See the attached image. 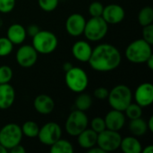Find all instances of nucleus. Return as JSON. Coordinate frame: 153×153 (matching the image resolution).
Listing matches in <instances>:
<instances>
[{
	"label": "nucleus",
	"instance_id": "obj_15",
	"mask_svg": "<svg viewBox=\"0 0 153 153\" xmlns=\"http://www.w3.org/2000/svg\"><path fill=\"white\" fill-rule=\"evenodd\" d=\"M106 128L112 131H120L126 124V116L123 111L112 109L104 117Z\"/></svg>",
	"mask_w": 153,
	"mask_h": 153
},
{
	"label": "nucleus",
	"instance_id": "obj_9",
	"mask_svg": "<svg viewBox=\"0 0 153 153\" xmlns=\"http://www.w3.org/2000/svg\"><path fill=\"white\" fill-rule=\"evenodd\" d=\"M121 140L122 136L117 131L105 129L98 134L97 145L105 152H111L119 149Z\"/></svg>",
	"mask_w": 153,
	"mask_h": 153
},
{
	"label": "nucleus",
	"instance_id": "obj_2",
	"mask_svg": "<svg viewBox=\"0 0 153 153\" xmlns=\"http://www.w3.org/2000/svg\"><path fill=\"white\" fill-rule=\"evenodd\" d=\"M152 46L143 39H135L127 46L126 57L133 64H145L147 59L153 55Z\"/></svg>",
	"mask_w": 153,
	"mask_h": 153
},
{
	"label": "nucleus",
	"instance_id": "obj_35",
	"mask_svg": "<svg viewBox=\"0 0 153 153\" xmlns=\"http://www.w3.org/2000/svg\"><path fill=\"white\" fill-rule=\"evenodd\" d=\"M108 92H109V91L107 88H105V87H99V88H97L94 91L93 95H94V97L96 99L103 100H107L108 99Z\"/></svg>",
	"mask_w": 153,
	"mask_h": 153
},
{
	"label": "nucleus",
	"instance_id": "obj_16",
	"mask_svg": "<svg viewBox=\"0 0 153 153\" xmlns=\"http://www.w3.org/2000/svg\"><path fill=\"white\" fill-rule=\"evenodd\" d=\"M92 48L88 41L78 40L72 47V54L74 57L82 63H87L91 56Z\"/></svg>",
	"mask_w": 153,
	"mask_h": 153
},
{
	"label": "nucleus",
	"instance_id": "obj_11",
	"mask_svg": "<svg viewBox=\"0 0 153 153\" xmlns=\"http://www.w3.org/2000/svg\"><path fill=\"white\" fill-rule=\"evenodd\" d=\"M38 56L39 54L32 45H22L18 48L15 58L21 67L30 68L37 63Z\"/></svg>",
	"mask_w": 153,
	"mask_h": 153
},
{
	"label": "nucleus",
	"instance_id": "obj_41",
	"mask_svg": "<svg viewBox=\"0 0 153 153\" xmlns=\"http://www.w3.org/2000/svg\"><path fill=\"white\" fill-rule=\"evenodd\" d=\"M74 65L71 64V63H69V62H66V63H65L64 64V65H63V68H64V70H65V72H67L68 70H70L72 67H73Z\"/></svg>",
	"mask_w": 153,
	"mask_h": 153
},
{
	"label": "nucleus",
	"instance_id": "obj_40",
	"mask_svg": "<svg viewBox=\"0 0 153 153\" xmlns=\"http://www.w3.org/2000/svg\"><path fill=\"white\" fill-rule=\"evenodd\" d=\"M147 127H148V131L153 133V117H151L149 121L147 122Z\"/></svg>",
	"mask_w": 153,
	"mask_h": 153
},
{
	"label": "nucleus",
	"instance_id": "obj_27",
	"mask_svg": "<svg viewBox=\"0 0 153 153\" xmlns=\"http://www.w3.org/2000/svg\"><path fill=\"white\" fill-rule=\"evenodd\" d=\"M126 113V117L129 118L130 120L132 119H136L139 117H142L143 116V108L139 106L137 103H130L128 107L126 108L124 111Z\"/></svg>",
	"mask_w": 153,
	"mask_h": 153
},
{
	"label": "nucleus",
	"instance_id": "obj_12",
	"mask_svg": "<svg viewBox=\"0 0 153 153\" xmlns=\"http://www.w3.org/2000/svg\"><path fill=\"white\" fill-rule=\"evenodd\" d=\"M86 20L81 13H74L70 14L65 21V30L72 37H79L83 34Z\"/></svg>",
	"mask_w": 153,
	"mask_h": 153
},
{
	"label": "nucleus",
	"instance_id": "obj_22",
	"mask_svg": "<svg viewBox=\"0 0 153 153\" xmlns=\"http://www.w3.org/2000/svg\"><path fill=\"white\" fill-rule=\"evenodd\" d=\"M129 131L134 136H143L148 131L147 122H145L142 117L132 119L129 123Z\"/></svg>",
	"mask_w": 153,
	"mask_h": 153
},
{
	"label": "nucleus",
	"instance_id": "obj_30",
	"mask_svg": "<svg viewBox=\"0 0 153 153\" xmlns=\"http://www.w3.org/2000/svg\"><path fill=\"white\" fill-rule=\"evenodd\" d=\"M38 4L42 11L50 13L56 9L59 0H38Z\"/></svg>",
	"mask_w": 153,
	"mask_h": 153
},
{
	"label": "nucleus",
	"instance_id": "obj_21",
	"mask_svg": "<svg viewBox=\"0 0 153 153\" xmlns=\"http://www.w3.org/2000/svg\"><path fill=\"white\" fill-rule=\"evenodd\" d=\"M119 148L125 153H141L143 150L142 143L134 136L122 138Z\"/></svg>",
	"mask_w": 153,
	"mask_h": 153
},
{
	"label": "nucleus",
	"instance_id": "obj_38",
	"mask_svg": "<svg viewBox=\"0 0 153 153\" xmlns=\"http://www.w3.org/2000/svg\"><path fill=\"white\" fill-rule=\"evenodd\" d=\"M87 151H88V153H106L102 149H100L98 145L97 146L95 145V146L88 149Z\"/></svg>",
	"mask_w": 153,
	"mask_h": 153
},
{
	"label": "nucleus",
	"instance_id": "obj_29",
	"mask_svg": "<svg viewBox=\"0 0 153 153\" xmlns=\"http://www.w3.org/2000/svg\"><path fill=\"white\" fill-rule=\"evenodd\" d=\"M13 75V72L9 65H3L0 66V84L10 83Z\"/></svg>",
	"mask_w": 153,
	"mask_h": 153
},
{
	"label": "nucleus",
	"instance_id": "obj_26",
	"mask_svg": "<svg viewBox=\"0 0 153 153\" xmlns=\"http://www.w3.org/2000/svg\"><path fill=\"white\" fill-rule=\"evenodd\" d=\"M21 129L24 136L28 138H35L38 136L39 126L36 122L30 120V121H26L25 123H23V125L21 126Z\"/></svg>",
	"mask_w": 153,
	"mask_h": 153
},
{
	"label": "nucleus",
	"instance_id": "obj_8",
	"mask_svg": "<svg viewBox=\"0 0 153 153\" xmlns=\"http://www.w3.org/2000/svg\"><path fill=\"white\" fill-rule=\"evenodd\" d=\"M89 119L84 111L76 109L72 111L65 125L66 133L71 136H77L88 127Z\"/></svg>",
	"mask_w": 153,
	"mask_h": 153
},
{
	"label": "nucleus",
	"instance_id": "obj_28",
	"mask_svg": "<svg viewBox=\"0 0 153 153\" xmlns=\"http://www.w3.org/2000/svg\"><path fill=\"white\" fill-rule=\"evenodd\" d=\"M13 49V44L6 37H0V56L4 57L9 56Z\"/></svg>",
	"mask_w": 153,
	"mask_h": 153
},
{
	"label": "nucleus",
	"instance_id": "obj_25",
	"mask_svg": "<svg viewBox=\"0 0 153 153\" xmlns=\"http://www.w3.org/2000/svg\"><path fill=\"white\" fill-rule=\"evenodd\" d=\"M138 22L143 27L153 22V8L152 6L143 7L138 13Z\"/></svg>",
	"mask_w": 153,
	"mask_h": 153
},
{
	"label": "nucleus",
	"instance_id": "obj_19",
	"mask_svg": "<svg viewBox=\"0 0 153 153\" xmlns=\"http://www.w3.org/2000/svg\"><path fill=\"white\" fill-rule=\"evenodd\" d=\"M26 29L20 23H13L10 25L6 31V38L13 45H21L26 39Z\"/></svg>",
	"mask_w": 153,
	"mask_h": 153
},
{
	"label": "nucleus",
	"instance_id": "obj_42",
	"mask_svg": "<svg viewBox=\"0 0 153 153\" xmlns=\"http://www.w3.org/2000/svg\"><path fill=\"white\" fill-rule=\"evenodd\" d=\"M143 153H152L153 152V146L152 145H148L144 150H142Z\"/></svg>",
	"mask_w": 153,
	"mask_h": 153
},
{
	"label": "nucleus",
	"instance_id": "obj_32",
	"mask_svg": "<svg viewBox=\"0 0 153 153\" xmlns=\"http://www.w3.org/2000/svg\"><path fill=\"white\" fill-rule=\"evenodd\" d=\"M91 128L96 132L97 134H100V132L104 131L106 128V124H105V120L104 118L100 117H94L91 122Z\"/></svg>",
	"mask_w": 153,
	"mask_h": 153
},
{
	"label": "nucleus",
	"instance_id": "obj_3",
	"mask_svg": "<svg viewBox=\"0 0 153 153\" xmlns=\"http://www.w3.org/2000/svg\"><path fill=\"white\" fill-rule=\"evenodd\" d=\"M109 106L112 109L125 111L133 100V93L131 89L125 84L115 86L108 92V99Z\"/></svg>",
	"mask_w": 153,
	"mask_h": 153
},
{
	"label": "nucleus",
	"instance_id": "obj_23",
	"mask_svg": "<svg viewBox=\"0 0 153 153\" xmlns=\"http://www.w3.org/2000/svg\"><path fill=\"white\" fill-rule=\"evenodd\" d=\"M50 152L72 153L74 152V146L69 141L60 138L50 146Z\"/></svg>",
	"mask_w": 153,
	"mask_h": 153
},
{
	"label": "nucleus",
	"instance_id": "obj_13",
	"mask_svg": "<svg viewBox=\"0 0 153 153\" xmlns=\"http://www.w3.org/2000/svg\"><path fill=\"white\" fill-rule=\"evenodd\" d=\"M101 16L108 25H115L124 21L126 17V11L117 4H110L104 6Z\"/></svg>",
	"mask_w": 153,
	"mask_h": 153
},
{
	"label": "nucleus",
	"instance_id": "obj_5",
	"mask_svg": "<svg viewBox=\"0 0 153 153\" xmlns=\"http://www.w3.org/2000/svg\"><path fill=\"white\" fill-rule=\"evenodd\" d=\"M65 81L67 88L75 93L83 92L89 85L88 74L83 69L77 66H73L65 72Z\"/></svg>",
	"mask_w": 153,
	"mask_h": 153
},
{
	"label": "nucleus",
	"instance_id": "obj_36",
	"mask_svg": "<svg viewBox=\"0 0 153 153\" xmlns=\"http://www.w3.org/2000/svg\"><path fill=\"white\" fill-rule=\"evenodd\" d=\"M39 30H40V29H39V27L38 25H36V24H31V25H30V26L26 29V33H27V35H29V36H30V37H33V36H35Z\"/></svg>",
	"mask_w": 153,
	"mask_h": 153
},
{
	"label": "nucleus",
	"instance_id": "obj_24",
	"mask_svg": "<svg viewBox=\"0 0 153 153\" xmlns=\"http://www.w3.org/2000/svg\"><path fill=\"white\" fill-rule=\"evenodd\" d=\"M79 95L77 96L75 100V107L76 109L82 110V111H87L91 108L92 105V98L91 95L87 93H78Z\"/></svg>",
	"mask_w": 153,
	"mask_h": 153
},
{
	"label": "nucleus",
	"instance_id": "obj_34",
	"mask_svg": "<svg viewBox=\"0 0 153 153\" xmlns=\"http://www.w3.org/2000/svg\"><path fill=\"white\" fill-rule=\"evenodd\" d=\"M143 39H144L149 44H153V24L143 26Z\"/></svg>",
	"mask_w": 153,
	"mask_h": 153
},
{
	"label": "nucleus",
	"instance_id": "obj_39",
	"mask_svg": "<svg viewBox=\"0 0 153 153\" xmlns=\"http://www.w3.org/2000/svg\"><path fill=\"white\" fill-rule=\"evenodd\" d=\"M145 64L147 65V66L149 67L150 70H153V55H152V56L147 59V61L145 62Z\"/></svg>",
	"mask_w": 153,
	"mask_h": 153
},
{
	"label": "nucleus",
	"instance_id": "obj_10",
	"mask_svg": "<svg viewBox=\"0 0 153 153\" xmlns=\"http://www.w3.org/2000/svg\"><path fill=\"white\" fill-rule=\"evenodd\" d=\"M62 136V128L56 122H48L39 127L38 138L39 142L47 146H51Z\"/></svg>",
	"mask_w": 153,
	"mask_h": 153
},
{
	"label": "nucleus",
	"instance_id": "obj_17",
	"mask_svg": "<svg viewBox=\"0 0 153 153\" xmlns=\"http://www.w3.org/2000/svg\"><path fill=\"white\" fill-rule=\"evenodd\" d=\"M33 107L38 113L48 115L52 113L55 108V101L48 94H39L34 99Z\"/></svg>",
	"mask_w": 153,
	"mask_h": 153
},
{
	"label": "nucleus",
	"instance_id": "obj_14",
	"mask_svg": "<svg viewBox=\"0 0 153 153\" xmlns=\"http://www.w3.org/2000/svg\"><path fill=\"white\" fill-rule=\"evenodd\" d=\"M135 102L142 108L149 107L153 102V85L151 82L140 84L134 91Z\"/></svg>",
	"mask_w": 153,
	"mask_h": 153
},
{
	"label": "nucleus",
	"instance_id": "obj_31",
	"mask_svg": "<svg viewBox=\"0 0 153 153\" xmlns=\"http://www.w3.org/2000/svg\"><path fill=\"white\" fill-rule=\"evenodd\" d=\"M103 9H104V5L101 2L94 1L92 3H91V4L89 5L88 11L91 17H98V16L102 15Z\"/></svg>",
	"mask_w": 153,
	"mask_h": 153
},
{
	"label": "nucleus",
	"instance_id": "obj_18",
	"mask_svg": "<svg viewBox=\"0 0 153 153\" xmlns=\"http://www.w3.org/2000/svg\"><path fill=\"white\" fill-rule=\"evenodd\" d=\"M15 100V91L10 83L0 84V109L5 110L13 106Z\"/></svg>",
	"mask_w": 153,
	"mask_h": 153
},
{
	"label": "nucleus",
	"instance_id": "obj_1",
	"mask_svg": "<svg viewBox=\"0 0 153 153\" xmlns=\"http://www.w3.org/2000/svg\"><path fill=\"white\" fill-rule=\"evenodd\" d=\"M121 61L122 55L117 48L112 44L103 43L92 48L88 63L94 71L107 73L118 68Z\"/></svg>",
	"mask_w": 153,
	"mask_h": 153
},
{
	"label": "nucleus",
	"instance_id": "obj_6",
	"mask_svg": "<svg viewBox=\"0 0 153 153\" xmlns=\"http://www.w3.org/2000/svg\"><path fill=\"white\" fill-rule=\"evenodd\" d=\"M108 30V24L102 16L91 17L86 21L83 35L89 41L97 42L105 38Z\"/></svg>",
	"mask_w": 153,
	"mask_h": 153
},
{
	"label": "nucleus",
	"instance_id": "obj_37",
	"mask_svg": "<svg viewBox=\"0 0 153 153\" xmlns=\"http://www.w3.org/2000/svg\"><path fill=\"white\" fill-rule=\"evenodd\" d=\"M9 152L11 153H25L26 152V150L24 149L23 146H22L21 144H17L15 145L14 147L11 148L9 150Z\"/></svg>",
	"mask_w": 153,
	"mask_h": 153
},
{
	"label": "nucleus",
	"instance_id": "obj_20",
	"mask_svg": "<svg viewBox=\"0 0 153 153\" xmlns=\"http://www.w3.org/2000/svg\"><path fill=\"white\" fill-rule=\"evenodd\" d=\"M77 143L79 146L82 149H90L97 145L98 134L94 132L91 128H86L77 136Z\"/></svg>",
	"mask_w": 153,
	"mask_h": 153
},
{
	"label": "nucleus",
	"instance_id": "obj_4",
	"mask_svg": "<svg viewBox=\"0 0 153 153\" xmlns=\"http://www.w3.org/2000/svg\"><path fill=\"white\" fill-rule=\"evenodd\" d=\"M58 45V39L56 34L50 30H39L32 37V47L41 55L53 53Z\"/></svg>",
	"mask_w": 153,
	"mask_h": 153
},
{
	"label": "nucleus",
	"instance_id": "obj_43",
	"mask_svg": "<svg viewBox=\"0 0 153 153\" xmlns=\"http://www.w3.org/2000/svg\"><path fill=\"white\" fill-rule=\"evenodd\" d=\"M8 152V151L2 145V144H0V153H7Z\"/></svg>",
	"mask_w": 153,
	"mask_h": 153
},
{
	"label": "nucleus",
	"instance_id": "obj_33",
	"mask_svg": "<svg viewBox=\"0 0 153 153\" xmlns=\"http://www.w3.org/2000/svg\"><path fill=\"white\" fill-rule=\"evenodd\" d=\"M16 4V0H0V13H11Z\"/></svg>",
	"mask_w": 153,
	"mask_h": 153
},
{
	"label": "nucleus",
	"instance_id": "obj_7",
	"mask_svg": "<svg viewBox=\"0 0 153 153\" xmlns=\"http://www.w3.org/2000/svg\"><path fill=\"white\" fill-rule=\"evenodd\" d=\"M22 136L21 126L14 123L6 124L0 129V144L9 152L11 148L21 143Z\"/></svg>",
	"mask_w": 153,
	"mask_h": 153
}]
</instances>
